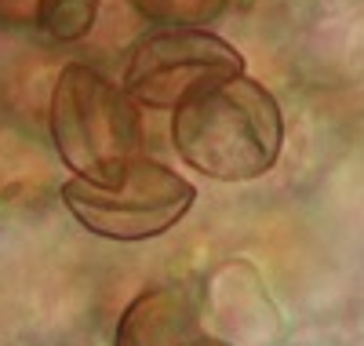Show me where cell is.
<instances>
[{
  "label": "cell",
  "instance_id": "6da1fadb",
  "mask_svg": "<svg viewBox=\"0 0 364 346\" xmlns=\"http://www.w3.org/2000/svg\"><path fill=\"white\" fill-rule=\"evenodd\" d=\"M171 146L208 179L248 182L277 164L284 117L269 88L252 77H233L175 106Z\"/></svg>",
  "mask_w": 364,
  "mask_h": 346
},
{
  "label": "cell",
  "instance_id": "7a4b0ae2",
  "mask_svg": "<svg viewBox=\"0 0 364 346\" xmlns=\"http://www.w3.org/2000/svg\"><path fill=\"white\" fill-rule=\"evenodd\" d=\"M51 139L73 179L117 186L142 157L139 106L95 66L70 62L51 88Z\"/></svg>",
  "mask_w": 364,
  "mask_h": 346
},
{
  "label": "cell",
  "instance_id": "3957f363",
  "mask_svg": "<svg viewBox=\"0 0 364 346\" xmlns=\"http://www.w3.org/2000/svg\"><path fill=\"white\" fill-rule=\"evenodd\" d=\"M197 201V190L161 161H139L117 186H91L84 179L63 182V204L84 230L106 241H149L168 234Z\"/></svg>",
  "mask_w": 364,
  "mask_h": 346
},
{
  "label": "cell",
  "instance_id": "277c9868",
  "mask_svg": "<svg viewBox=\"0 0 364 346\" xmlns=\"http://www.w3.org/2000/svg\"><path fill=\"white\" fill-rule=\"evenodd\" d=\"M245 77V55L208 29H154L135 41L120 88L135 106L175 110L204 88Z\"/></svg>",
  "mask_w": 364,
  "mask_h": 346
},
{
  "label": "cell",
  "instance_id": "5b68a950",
  "mask_svg": "<svg viewBox=\"0 0 364 346\" xmlns=\"http://www.w3.org/2000/svg\"><path fill=\"white\" fill-rule=\"evenodd\" d=\"M113 346H226L200 321V299L190 288H149L120 313Z\"/></svg>",
  "mask_w": 364,
  "mask_h": 346
},
{
  "label": "cell",
  "instance_id": "8992f818",
  "mask_svg": "<svg viewBox=\"0 0 364 346\" xmlns=\"http://www.w3.org/2000/svg\"><path fill=\"white\" fill-rule=\"evenodd\" d=\"M128 4L146 22L164 29H204L230 8V0H128Z\"/></svg>",
  "mask_w": 364,
  "mask_h": 346
},
{
  "label": "cell",
  "instance_id": "52a82bcc",
  "mask_svg": "<svg viewBox=\"0 0 364 346\" xmlns=\"http://www.w3.org/2000/svg\"><path fill=\"white\" fill-rule=\"evenodd\" d=\"M95 15H99V0H41L37 29H44V37L58 44H73L91 33Z\"/></svg>",
  "mask_w": 364,
  "mask_h": 346
},
{
  "label": "cell",
  "instance_id": "ba28073f",
  "mask_svg": "<svg viewBox=\"0 0 364 346\" xmlns=\"http://www.w3.org/2000/svg\"><path fill=\"white\" fill-rule=\"evenodd\" d=\"M41 0H0V26L4 29H29L37 26Z\"/></svg>",
  "mask_w": 364,
  "mask_h": 346
}]
</instances>
